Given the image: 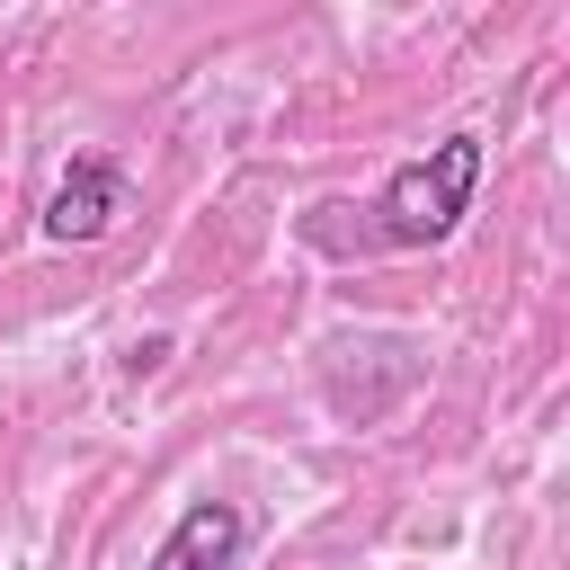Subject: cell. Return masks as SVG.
Returning a JSON list of instances; mask_svg holds the SVG:
<instances>
[{"label":"cell","mask_w":570,"mask_h":570,"mask_svg":"<svg viewBox=\"0 0 570 570\" xmlns=\"http://www.w3.org/2000/svg\"><path fill=\"white\" fill-rule=\"evenodd\" d=\"M472 187H481V134H445V142H428V151L401 160V169L383 178V196H374L383 240H392V249H428V240H445V232L463 223Z\"/></svg>","instance_id":"1"},{"label":"cell","mask_w":570,"mask_h":570,"mask_svg":"<svg viewBox=\"0 0 570 570\" xmlns=\"http://www.w3.org/2000/svg\"><path fill=\"white\" fill-rule=\"evenodd\" d=\"M116 214H125V169L107 151H80L62 169V187H53V205H45V240H62V249L71 240H107Z\"/></svg>","instance_id":"2"},{"label":"cell","mask_w":570,"mask_h":570,"mask_svg":"<svg viewBox=\"0 0 570 570\" xmlns=\"http://www.w3.org/2000/svg\"><path fill=\"white\" fill-rule=\"evenodd\" d=\"M240 534H249V517L232 508V499H196L169 534H160V552H151V570H232V552H240Z\"/></svg>","instance_id":"3"}]
</instances>
